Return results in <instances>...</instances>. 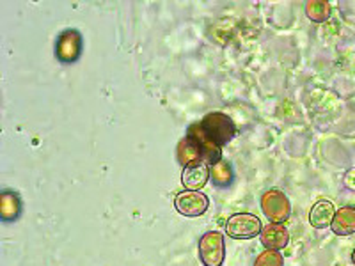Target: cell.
Instances as JSON below:
<instances>
[{
	"label": "cell",
	"mask_w": 355,
	"mask_h": 266,
	"mask_svg": "<svg viewBox=\"0 0 355 266\" xmlns=\"http://www.w3.org/2000/svg\"><path fill=\"white\" fill-rule=\"evenodd\" d=\"M202 130L208 133V137L214 139L218 145H226L236 135V125L233 123L227 114L224 112H210L202 117L201 121Z\"/></svg>",
	"instance_id": "obj_1"
},
{
	"label": "cell",
	"mask_w": 355,
	"mask_h": 266,
	"mask_svg": "<svg viewBox=\"0 0 355 266\" xmlns=\"http://www.w3.org/2000/svg\"><path fill=\"white\" fill-rule=\"evenodd\" d=\"M199 259L205 266H222L226 259V240L218 231H208L199 240Z\"/></svg>",
	"instance_id": "obj_2"
},
{
	"label": "cell",
	"mask_w": 355,
	"mask_h": 266,
	"mask_svg": "<svg viewBox=\"0 0 355 266\" xmlns=\"http://www.w3.org/2000/svg\"><path fill=\"white\" fill-rule=\"evenodd\" d=\"M261 211L270 224H283L291 215L290 199L277 188L266 190L261 197Z\"/></svg>",
	"instance_id": "obj_3"
},
{
	"label": "cell",
	"mask_w": 355,
	"mask_h": 266,
	"mask_svg": "<svg viewBox=\"0 0 355 266\" xmlns=\"http://www.w3.org/2000/svg\"><path fill=\"white\" fill-rule=\"evenodd\" d=\"M226 231L227 236L234 240H250L261 234L263 224L252 213H234L227 218Z\"/></svg>",
	"instance_id": "obj_4"
},
{
	"label": "cell",
	"mask_w": 355,
	"mask_h": 266,
	"mask_svg": "<svg viewBox=\"0 0 355 266\" xmlns=\"http://www.w3.org/2000/svg\"><path fill=\"white\" fill-rule=\"evenodd\" d=\"M174 208L180 215L189 218L201 217L210 208V199L202 192H192V190H183L174 197Z\"/></svg>",
	"instance_id": "obj_5"
},
{
	"label": "cell",
	"mask_w": 355,
	"mask_h": 266,
	"mask_svg": "<svg viewBox=\"0 0 355 266\" xmlns=\"http://www.w3.org/2000/svg\"><path fill=\"white\" fill-rule=\"evenodd\" d=\"M187 137H190L196 144L201 148L202 153V161H206L208 166H215L222 160V148L214 141V139L208 137V133L202 130L201 123H194V125L189 126V132H187Z\"/></svg>",
	"instance_id": "obj_6"
},
{
	"label": "cell",
	"mask_w": 355,
	"mask_h": 266,
	"mask_svg": "<svg viewBox=\"0 0 355 266\" xmlns=\"http://www.w3.org/2000/svg\"><path fill=\"white\" fill-rule=\"evenodd\" d=\"M82 52V37L77 30H66L59 36L55 46L57 57L62 62H75Z\"/></svg>",
	"instance_id": "obj_7"
},
{
	"label": "cell",
	"mask_w": 355,
	"mask_h": 266,
	"mask_svg": "<svg viewBox=\"0 0 355 266\" xmlns=\"http://www.w3.org/2000/svg\"><path fill=\"white\" fill-rule=\"evenodd\" d=\"M210 179V166L206 161H198L192 166L185 167L182 174V183L187 190L192 192H201L202 186H206Z\"/></svg>",
	"instance_id": "obj_8"
},
{
	"label": "cell",
	"mask_w": 355,
	"mask_h": 266,
	"mask_svg": "<svg viewBox=\"0 0 355 266\" xmlns=\"http://www.w3.org/2000/svg\"><path fill=\"white\" fill-rule=\"evenodd\" d=\"M259 240L266 250L286 249L290 243V231L284 227V224H268L263 227Z\"/></svg>",
	"instance_id": "obj_9"
},
{
	"label": "cell",
	"mask_w": 355,
	"mask_h": 266,
	"mask_svg": "<svg viewBox=\"0 0 355 266\" xmlns=\"http://www.w3.org/2000/svg\"><path fill=\"white\" fill-rule=\"evenodd\" d=\"M334 204L327 199L316 202L309 211V222L311 226L315 229H327V227L332 226V220H334Z\"/></svg>",
	"instance_id": "obj_10"
},
{
	"label": "cell",
	"mask_w": 355,
	"mask_h": 266,
	"mask_svg": "<svg viewBox=\"0 0 355 266\" xmlns=\"http://www.w3.org/2000/svg\"><path fill=\"white\" fill-rule=\"evenodd\" d=\"M331 229L338 236H350L355 233V208L345 206L341 210L336 211L334 220H332Z\"/></svg>",
	"instance_id": "obj_11"
},
{
	"label": "cell",
	"mask_w": 355,
	"mask_h": 266,
	"mask_svg": "<svg viewBox=\"0 0 355 266\" xmlns=\"http://www.w3.org/2000/svg\"><path fill=\"white\" fill-rule=\"evenodd\" d=\"M176 157H178V161L183 166V169L202 160L201 148H199V145L196 144L190 137H183L182 141H180L176 150Z\"/></svg>",
	"instance_id": "obj_12"
},
{
	"label": "cell",
	"mask_w": 355,
	"mask_h": 266,
	"mask_svg": "<svg viewBox=\"0 0 355 266\" xmlns=\"http://www.w3.org/2000/svg\"><path fill=\"white\" fill-rule=\"evenodd\" d=\"M210 179L214 181L215 186H218V188H226V186H230L234 179L233 167H231L230 161L220 160L218 163L211 166L210 167Z\"/></svg>",
	"instance_id": "obj_13"
},
{
	"label": "cell",
	"mask_w": 355,
	"mask_h": 266,
	"mask_svg": "<svg viewBox=\"0 0 355 266\" xmlns=\"http://www.w3.org/2000/svg\"><path fill=\"white\" fill-rule=\"evenodd\" d=\"M0 213L6 222L17 220L20 215V199L12 192H2L0 195Z\"/></svg>",
	"instance_id": "obj_14"
},
{
	"label": "cell",
	"mask_w": 355,
	"mask_h": 266,
	"mask_svg": "<svg viewBox=\"0 0 355 266\" xmlns=\"http://www.w3.org/2000/svg\"><path fill=\"white\" fill-rule=\"evenodd\" d=\"M306 15L309 20L316 21V24H322V21H327L329 17H331V6H329V2H323V0L307 2Z\"/></svg>",
	"instance_id": "obj_15"
},
{
	"label": "cell",
	"mask_w": 355,
	"mask_h": 266,
	"mask_svg": "<svg viewBox=\"0 0 355 266\" xmlns=\"http://www.w3.org/2000/svg\"><path fill=\"white\" fill-rule=\"evenodd\" d=\"M254 266H284V258L279 250H265L256 258Z\"/></svg>",
	"instance_id": "obj_16"
},
{
	"label": "cell",
	"mask_w": 355,
	"mask_h": 266,
	"mask_svg": "<svg viewBox=\"0 0 355 266\" xmlns=\"http://www.w3.org/2000/svg\"><path fill=\"white\" fill-rule=\"evenodd\" d=\"M352 261H354V265H355V250L352 252Z\"/></svg>",
	"instance_id": "obj_17"
}]
</instances>
